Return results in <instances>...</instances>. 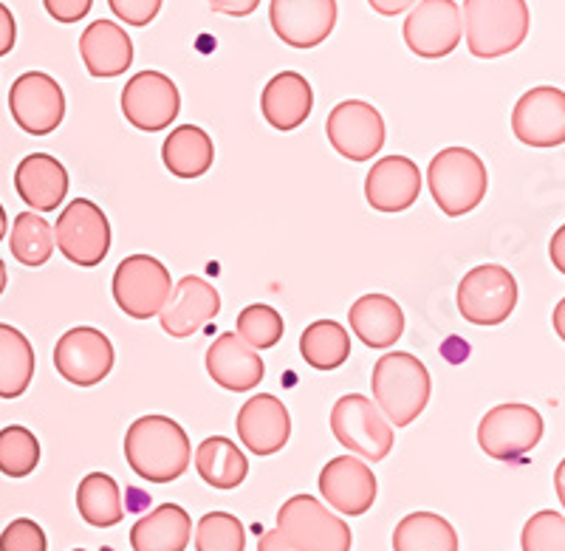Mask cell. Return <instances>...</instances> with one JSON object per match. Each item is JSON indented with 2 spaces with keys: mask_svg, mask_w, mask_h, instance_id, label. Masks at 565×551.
<instances>
[{
  "mask_svg": "<svg viewBox=\"0 0 565 551\" xmlns=\"http://www.w3.org/2000/svg\"><path fill=\"white\" fill-rule=\"evenodd\" d=\"M195 469H199L201 481L210 487L235 489L246 481L249 462L235 442L224 436H210L195 449Z\"/></svg>",
  "mask_w": 565,
  "mask_h": 551,
  "instance_id": "obj_29",
  "label": "cell"
},
{
  "mask_svg": "<svg viewBox=\"0 0 565 551\" xmlns=\"http://www.w3.org/2000/svg\"><path fill=\"white\" fill-rule=\"evenodd\" d=\"M40 464V442L32 430L9 424L0 430V473L9 478H26Z\"/></svg>",
  "mask_w": 565,
  "mask_h": 551,
  "instance_id": "obj_35",
  "label": "cell"
},
{
  "mask_svg": "<svg viewBox=\"0 0 565 551\" xmlns=\"http://www.w3.org/2000/svg\"><path fill=\"white\" fill-rule=\"evenodd\" d=\"M554 489H557V498H559V504H563V509H565V458L559 462L557 473H554Z\"/></svg>",
  "mask_w": 565,
  "mask_h": 551,
  "instance_id": "obj_48",
  "label": "cell"
},
{
  "mask_svg": "<svg viewBox=\"0 0 565 551\" xmlns=\"http://www.w3.org/2000/svg\"><path fill=\"white\" fill-rule=\"evenodd\" d=\"M54 226L38 212H20L9 235V250L23 266H43L54 255Z\"/></svg>",
  "mask_w": 565,
  "mask_h": 551,
  "instance_id": "obj_34",
  "label": "cell"
},
{
  "mask_svg": "<svg viewBox=\"0 0 565 551\" xmlns=\"http://www.w3.org/2000/svg\"><path fill=\"white\" fill-rule=\"evenodd\" d=\"M512 130L529 148L565 145V91L554 85L526 91L512 110Z\"/></svg>",
  "mask_w": 565,
  "mask_h": 551,
  "instance_id": "obj_16",
  "label": "cell"
},
{
  "mask_svg": "<svg viewBox=\"0 0 565 551\" xmlns=\"http://www.w3.org/2000/svg\"><path fill=\"white\" fill-rule=\"evenodd\" d=\"M79 57L90 77H119L134 63V40L114 20H94L79 38Z\"/></svg>",
  "mask_w": 565,
  "mask_h": 551,
  "instance_id": "obj_23",
  "label": "cell"
},
{
  "mask_svg": "<svg viewBox=\"0 0 565 551\" xmlns=\"http://www.w3.org/2000/svg\"><path fill=\"white\" fill-rule=\"evenodd\" d=\"M77 509L88 526L110 529L125 518L122 492L108 473L85 475L77 487Z\"/></svg>",
  "mask_w": 565,
  "mask_h": 551,
  "instance_id": "obj_33",
  "label": "cell"
},
{
  "mask_svg": "<svg viewBox=\"0 0 565 551\" xmlns=\"http://www.w3.org/2000/svg\"><path fill=\"white\" fill-rule=\"evenodd\" d=\"M331 148L351 161H371L385 145V119L371 103L345 99L326 119Z\"/></svg>",
  "mask_w": 565,
  "mask_h": 551,
  "instance_id": "obj_14",
  "label": "cell"
},
{
  "mask_svg": "<svg viewBox=\"0 0 565 551\" xmlns=\"http://www.w3.org/2000/svg\"><path fill=\"white\" fill-rule=\"evenodd\" d=\"M9 110L20 130L49 136L63 125L65 94L54 77L43 71H26L9 88Z\"/></svg>",
  "mask_w": 565,
  "mask_h": 551,
  "instance_id": "obj_12",
  "label": "cell"
},
{
  "mask_svg": "<svg viewBox=\"0 0 565 551\" xmlns=\"http://www.w3.org/2000/svg\"><path fill=\"white\" fill-rule=\"evenodd\" d=\"M461 20L469 54L478 60L512 54L532 29L526 0H463Z\"/></svg>",
  "mask_w": 565,
  "mask_h": 551,
  "instance_id": "obj_3",
  "label": "cell"
},
{
  "mask_svg": "<svg viewBox=\"0 0 565 551\" xmlns=\"http://www.w3.org/2000/svg\"><path fill=\"white\" fill-rule=\"evenodd\" d=\"M427 187L438 210L450 219H461L478 210L489 190V173L481 156L467 148H447L433 156L427 167Z\"/></svg>",
  "mask_w": 565,
  "mask_h": 551,
  "instance_id": "obj_4",
  "label": "cell"
},
{
  "mask_svg": "<svg viewBox=\"0 0 565 551\" xmlns=\"http://www.w3.org/2000/svg\"><path fill=\"white\" fill-rule=\"evenodd\" d=\"M161 161L175 179H199L215 161V145L204 128L179 125L161 145Z\"/></svg>",
  "mask_w": 565,
  "mask_h": 551,
  "instance_id": "obj_28",
  "label": "cell"
},
{
  "mask_svg": "<svg viewBox=\"0 0 565 551\" xmlns=\"http://www.w3.org/2000/svg\"><path fill=\"white\" fill-rule=\"evenodd\" d=\"M543 438V416L532 404H498L478 424V444L494 462H512L532 453Z\"/></svg>",
  "mask_w": 565,
  "mask_h": 551,
  "instance_id": "obj_9",
  "label": "cell"
},
{
  "mask_svg": "<svg viewBox=\"0 0 565 551\" xmlns=\"http://www.w3.org/2000/svg\"><path fill=\"white\" fill-rule=\"evenodd\" d=\"M7 280H9V275H7V263L0 261V295H3V292H7Z\"/></svg>",
  "mask_w": 565,
  "mask_h": 551,
  "instance_id": "obj_50",
  "label": "cell"
},
{
  "mask_svg": "<svg viewBox=\"0 0 565 551\" xmlns=\"http://www.w3.org/2000/svg\"><path fill=\"white\" fill-rule=\"evenodd\" d=\"M9 232V219H7V210H3V204H0V241L7 237Z\"/></svg>",
  "mask_w": 565,
  "mask_h": 551,
  "instance_id": "obj_49",
  "label": "cell"
},
{
  "mask_svg": "<svg viewBox=\"0 0 565 551\" xmlns=\"http://www.w3.org/2000/svg\"><path fill=\"white\" fill-rule=\"evenodd\" d=\"M271 29L291 49H317L337 27V0H271Z\"/></svg>",
  "mask_w": 565,
  "mask_h": 551,
  "instance_id": "obj_17",
  "label": "cell"
},
{
  "mask_svg": "<svg viewBox=\"0 0 565 551\" xmlns=\"http://www.w3.org/2000/svg\"><path fill=\"white\" fill-rule=\"evenodd\" d=\"M45 532L34 520L18 518L0 534V551H45Z\"/></svg>",
  "mask_w": 565,
  "mask_h": 551,
  "instance_id": "obj_39",
  "label": "cell"
},
{
  "mask_svg": "<svg viewBox=\"0 0 565 551\" xmlns=\"http://www.w3.org/2000/svg\"><path fill=\"white\" fill-rule=\"evenodd\" d=\"M422 195V173L407 156H385L371 167L365 179V199L380 212H405Z\"/></svg>",
  "mask_w": 565,
  "mask_h": 551,
  "instance_id": "obj_22",
  "label": "cell"
},
{
  "mask_svg": "<svg viewBox=\"0 0 565 551\" xmlns=\"http://www.w3.org/2000/svg\"><path fill=\"white\" fill-rule=\"evenodd\" d=\"M548 257H552L554 269L565 275V224L554 232L552 244H548Z\"/></svg>",
  "mask_w": 565,
  "mask_h": 551,
  "instance_id": "obj_45",
  "label": "cell"
},
{
  "mask_svg": "<svg viewBox=\"0 0 565 551\" xmlns=\"http://www.w3.org/2000/svg\"><path fill=\"white\" fill-rule=\"evenodd\" d=\"M458 311L472 326H501L518 306V280L498 263H483L458 283Z\"/></svg>",
  "mask_w": 565,
  "mask_h": 551,
  "instance_id": "obj_7",
  "label": "cell"
},
{
  "mask_svg": "<svg viewBox=\"0 0 565 551\" xmlns=\"http://www.w3.org/2000/svg\"><path fill=\"white\" fill-rule=\"evenodd\" d=\"M246 532L235 515L210 512L195 526V551H244Z\"/></svg>",
  "mask_w": 565,
  "mask_h": 551,
  "instance_id": "obj_37",
  "label": "cell"
},
{
  "mask_svg": "<svg viewBox=\"0 0 565 551\" xmlns=\"http://www.w3.org/2000/svg\"><path fill=\"white\" fill-rule=\"evenodd\" d=\"M393 551H458V532L436 512H413L398 520Z\"/></svg>",
  "mask_w": 565,
  "mask_h": 551,
  "instance_id": "obj_31",
  "label": "cell"
},
{
  "mask_svg": "<svg viewBox=\"0 0 565 551\" xmlns=\"http://www.w3.org/2000/svg\"><path fill=\"white\" fill-rule=\"evenodd\" d=\"M331 433L351 455H360L362 462H385L391 455L393 424L382 416L376 402L362 393H348L331 411Z\"/></svg>",
  "mask_w": 565,
  "mask_h": 551,
  "instance_id": "obj_6",
  "label": "cell"
},
{
  "mask_svg": "<svg viewBox=\"0 0 565 551\" xmlns=\"http://www.w3.org/2000/svg\"><path fill=\"white\" fill-rule=\"evenodd\" d=\"M235 430L238 438L249 453L275 455L280 453L291 436V416L286 411V404L271 393H257L238 411L235 418Z\"/></svg>",
  "mask_w": 565,
  "mask_h": 551,
  "instance_id": "obj_20",
  "label": "cell"
},
{
  "mask_svg": "<svg viewBox=\"0 0 565 551\" xmlns=\"http://www.w3.org/2000/svg\"><path fill=\"white\" fill-rule=\"evenodd\" d=\"M373 402L393 427H407L424 413L430 402V371L422 359L407 351H393L373 365Z\"/></svg>",
  "mask_w": 565,
  "mask_h": 551,
  "instance_id": "obj_2",
  "label": "cell"
},
{
  "mask_svg": "<svg viewBox=\"0 0 565 551\" xmlns=\"http://www.w3.org/2000/svg\"><path fill=\"white\" fill-rule=\"evenodd\" d=\"M257 551H295V549H291V545L280 538V532H277V529H271V532L260 534Z\"/></svg>",
  "mask_w": 565,
  "mask_h": 551,
  "instance_id": "obj_46",
  "label": "cell"
},
{
  "mask_svg": "<svg viewBox=\"0 0 565 551\" xmlns=\"http://www.w3.org/2000/svg\"><path fill=\"white\" fill-rule=\"evenodd\" d=\"M277 532L295 551H351V526L311 495H295L277 512Z\"/></svg>",
  "mask_w": 565,
  "mask_h": 551,
  "instance_id": "obj_5",
  "label": "cell"
},
{
  "mask_svg": "<svg viewBox=\"0 0 565 551\" xmlns=\"http://www.w3.org/2000/svg\"><path fill=\"white\" fill-rule=\"evenodd\" d=\"M552 322H554V331H557V337L565 342V297L557 303V306H554Z\"/></svg>",
  "mask_w": 565,
  "mask_h": 551,
  "instance_id": "obj_47",
  "label": "cell"
},
{
  "mask_svg": "<svg viewBox=\"0 0 565 551\" xmlns=\"http://www.w3.org/2000/svg\"><path fill=\"white\" fill-rule=\"evenodd\" d=\"M282 317L277 308L266 306V303H252L238 315V337L252 346L255 351H266V348H275L282 340Z\"/></svg>",
  "mask_w": 565,
  "mask_h": 551,
  "instance_id": "obj_36",
  "label": "cell"
},
{
  "mask_svg": "<svg viewBox=\"0 0 565 551\" xmlns=\"http://www.w3.org/2000/svg\"><path fill=\"white\" fill-rule=\"evenodd\" d=\"M193 538V520L179 504H161L130 529L134 551H184Z\"/></svg>",
  "mask_w": 565,
  "mask_h": 551,
  "instance_id": "obj_27",
  "label": "cell"
},
{
  "mask_svg": "<svg viewBox=\"0 0 565 551\" xmlns=\"http://www.w3.org/2000/svg\"><path fill=\"white\" fill-rule=\"evenodd\" d=\"M114 346L99 328L79 326L65 331L54 346V368L77 388L99 385L114 371Z\"/></svg>",
  "mask_w": 565,
  "mask_h": 551,
  "instance_id": "obj_13",
  "label": "cell"
},
{
  "mask_svg": "<svg viewBox=\"0 0 565 551\" xmlns=\"http://www.w3.org/2000/svg\"><path fill=\"white\" fill-rule=\"evenodd\" d=\"M161 3L164 0H108L110 12L122 20V23L136 29L153 23L156 14L161 12Z\"/></svg>",
  "mask_w": 565,
  "mask_h": 551,
  "instance_id": "obj_40",
  "label": "cell"
},
{
  "mask_svg": "<svg viewBox=\"0 0 565 551\" xmlns=\"http://www.w3.org/2000/svg\"><path fill=\"white\" fill-rule=\"evenodd\" d=\"M125 458L141 481H179L190 467L193 447L179 422L159 413L136 418L125 433Z\"/></svg>",
  "mask_w": 565,
  "mask_h": 551,
  "instance_id": "obj_1",
  "label": "cell"
},
{
  "mask_svg": "<svg viewBox=\"0 0 565 551\" xmlns=\"http://www.w3.org/2000/svg\"><path fill=\"white\" fill-rule=\"evenodd\" d=\"M523 551H565V518L557 512L532 515L523 526Z\"/></svg>",
  "mask_w": 565,
  "mask_h": 551,
  "instance_id": "obj_38",
  "label": "cell"
},
{
  "mask_svg": "<svg viewBox=\"0 0 565 551\" xmlns=\"http://www.w3.org/2000/svg\"><path fill=\"white\" fill-rule=\"evenodd\" d=\"M300 353L315 371H337L351 357V333L334 320H315L302 331Z\"/></svg>",
  "mask_w": 565,
  "mask_h": 551,
  "instance_id": "obj_32",
  "label": "cell"
},
{
  "mask_svg": "<svg viewBox=\"0 0 565 551\" xmlns=\"http://www.w3.org/2000/svg\"><path fill=\"white\" fill-rule=\"evenodd\" d=\"M173 292L168 266L153 255H128L114 272V300L134 320H150Z\"/></svg>",
  "mask_w": 565,
  "mask_h": 551,
  "instance_id": "obj_8",
  "label": "cell"
},
{
  "mask_svg": "<svg viewBox=\"0 0 565 551\" xmlns=\"http://www.w3.org/2000/svg\"><path fill=\"white\" fill-rule=\"evenodd\" d=\"M315 108V94H311L309 80L297 71H282L266 83L260 110L264 119L275 130H295L309 119Z\"/></svg>",
  "mask_w": 565,
  "mask_h": 551,
  "instance_id": "obj_25",
  "label": "cell"
},
{
  "mask_svg": "<svg viewBox=\"0 0 565 551\" xmlns=\"http://www.w3.org/2000/svg\"><path fill=\"white\" fill-rule=\"evenodd\" d=\"M43 7L57 23H79L90 12L94 0H43Z\"/></svg>",
  "mask_w": 565,
  "mask_h": 551,
  "instance_id": "obj_41",
  "label": "cell"
},
{
  "mask_svg": "<svg viewBox=\"0 0 565 551\" xmlns=\"http://www.w3.org/2000/svg\"><path fill=\"white\" fill-rule=\"evenodd\" d=\"M320 492L328 500V507L337 512L360 518L376 500V475L362 462L360 455H337L322 467L320 473Z\"/></svg>",
  "mask_w": 565,
  "mask_h": 551,
  "instance_id": "obj_19",
  "label": "cell"
},
{
  "mask_svg": "<svg viewBox=\"0 0 565 551\" xmlns=\"http://www.w3.org/2000/svg\"><path fill=\"white\" fill-rule=\"evenodd\" d=\"M348 322L356 340L367 348H391L405 333V311L387 295H362L348 308Z\"/></svg>",
  "mask_w": 565,
  "mask_h": 551,
  "instance_id": "obj_26",
  "label": "cell"
},
{
  "mask_svg": "<svg viewBox=\"0 0 565 551\" xmlns=\"http://www.w3.org/2000/svg\"><path fill=\"white\" fill-rule=\"evenodd\" d=\"M74 551H85V549H74Z\"/></svg>",
  "mask_w": 565,
  "mask_h": 551,
  "instance_id": "obj_51",
  "label": "cell"
},
{
  "mask_svg": "<svg viewBox=\"0 0 565 551\" xmlns=\"http://www.w3.org/2000/svg\"><path fill=\"white\" fill-rule=\"evenodd\" d=\"M367 3H371L373 12L382 14V18H396V14L411 12L418 0H367Z\"/></svg>",
  "mask_w": 565,
  "mask_h": 551,
  "instance_id": "obj_44",
  "label": "cell"
},
{
  "mask_svg": "<svg viewBox=\"0 0 565 551\" xmlns=\"http://www.w3.org/2000/svg\"><path fill=\"white\" fill-rule=\"evenodd\" d=\"M221 311V295L218 289L206 283L204 277L186 275L170 292L168 303L159 311L161 331L175 337V340H186L199 333L206 322H212Z\"/></svg>",
  "mask_w": 565,
  "mask_h": 551,
  "instance_id": "obj_18",
  "label": "cell"
},
{
  "mask_svg": "<svg viewBox=\"0 0 565 551\" xmlns=\"http://www.w3.org/2000/svg\"><path fill=\"white\" fill-rule=\"evenodd\" d=\"M54 244L77 266H99L110 250V224L94 201L74 199L57 215Z\"/></svg>",
  "mask_w": 565,
  "mask_h": 551,
  "instance_id": "obj_10",
  "label": "cell"
},
{
  "mask_svg": "<svg viewBox=\"0 0 565 551\" xmlns=\"http://www.w3.org/2000/svg\"><path fill=\"white\" fill-rule=\"evenodd\" d=\"M181 110V94L173 80L161 71H141L125 83L122 114L134 128L159 134L170 128Z\"/></svg>",
  "mask_w": 565,
  "mask_h": 551,
  "instance_id": "obj_15",
  "label": "cell"
},
{
  "mask_svg": "<svg viewBox=\"0 0 565 551\" xmlns=\"http://www.w3.org/2000/svg\"><path fill=\"white\" fill-rule=\"evenodd\" d=\"M18 43V23L7 3H0V57H7Z\"/></svg>",
  "mask_w": 565,
  "mask_h": 551,
  "instance_id": "obj_42",
  "label": "cell"
},
{
  "mask_svg": "<svg viewBox=\"0 0 565 551\" xmlns=\"http://www.w3.org/2000/svg\"><path fill=\"white\" fill-rule=\"evenodd\" d=\"M14 190L29 210L54 212L68 195V170L49 153H32L14 170Z\"/></svg>",
  "mask_w": 565,
  "mask_h": 551,
  "instance_id": "obj_24",
  "label": "cell"
},
{
  "mask_svg": "<svg viewBox=\"0 0 565 551\" xmlns=\"http://www.w3.org/2000/svg\"><path fill=\"white\" fill-rule=\"evenodd\" d=\"M34 368L38 359L26 333L0 322V399L23 396L32 385Z\"/></svg>",
  "mask_w": 565,
  "mask_h": 551,
  "instance_id": "obj_30",
  "label": "cell"
},
{
  "mask_svg": "<svg viewBox=\"0 0 565 551\" xmlns=\"http://www.w3.org/2000/svg\"><path fill=\"white\" fill-rule=\"evenodd\" d=\"M206 373L218 388L230 393L255 391L266 377V365L260 351L246 346L235 331L215 337L206 351Z\"/></svg>",
  "mask_w": 565,
  "mask_h": 551,
  "instance_id": "obj_21",
  "label": "cell"
},
{
  "mask_svg": "<svg viewBox=\"0 0 565 551\" xmlns=\"http://www.w3.org/2000/svg\"><path fill=\"white\" fill-rule=\"evenodd\" d=\"M402 34L416 57H447L456 52L463 38L461 9L456 0H418L407 14Z\"/></svg>",
  "mask_w": 565,
  "mask_h": 551,
  "instance_id": "obj_11",
  "label": "cell"
},
{
  "mask_svg": "<svg viewBox=\"0 0 565 551\" xmlns=\"http://www.w3.org/2000/svg\"><path fill=\"white\" fill-rule=\"evenodd\" d=\"M260 7V0H210V9L226 18H249L255 9Z\"/></svg>",
  "mask_w": 565,
  "mask_h": 551,
  "instance_id": "obj_43",
  "label": "cell"
}]
</instances>
